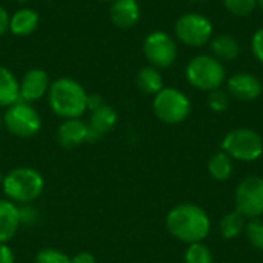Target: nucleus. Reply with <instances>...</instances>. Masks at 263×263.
Returning a JSON list of instances; mask_svg holds the SVG:
<instances>
[{
	"mask_svg": "<svg viewBox=\"0 0 263 263\" xmlns=\"http://www.w3.org/2000/svg\"><path fill=\"white\" fill-rule=\"evenodd\" d=\"M88 92L86 89L71 77H60L54 80L48 91V103L51 111L66 119H82L88 111Z\"/></svg>",
	"mask_w": 263,
	"mask_h": 263,
	"instance_id": "2",
	"label": "nucleus"
},
{
	"mask_svg": "<svg viewBox=\"0 0 263 263\" xmlns=\"http://www.w3.org/2000/svg\"><path fill=\"white\" fill-rule=\"evenodd\" d=\"M185 263H213V253L202 242L191 243L185 253Z\"/></svg>",
	"mask_w": 263,
	"mask_h": 263,
	"instance_id": "24",
	"label": "nucleus"
},
{
	"mask_svg": "<svg viewBox=\"0 0 263 263\" xmlns=\"http://www.w3.org/2000/svg\"><path fill=\"white\" fill-rule=\"evenodd\" d=\"M188 2H203V0H188Z\"/></svg>",
	"mask_w": 263,
	"mask_h": 263,
	"instance_id": "37",
	"label": "nucleus"
},
{
	"mask_svg": "<svg viewBox=\"0 0 263 263\" xmlns=\"http://www.w3.org/2000/svg\"><path fill=\"white\" fill-rule=\"evenodd\" d=\"M105 102L102 100V97L100 96H97V94H91V96H88V111H92V109H96V108H99L100 105H103Z\"/></svg>",
	"mask_w": 263,
	"mask_h": 263,
	"instance_id": "32",
	"label": "nucleus"
},
{
	"mask_svg": "<svg viewBox=\"0 0 263 263\" xmlns=\"http://www.w3.org/2000/svg\"><path fill=\"white\" fill-rule=\"evenodd\" d=\"M8 26H9V14L6 8L0 5V35H3L8 31Z\"/></svg>",
	"mask_w": 263,
	"mask_h": 263,
	"instance_id": "31",
	"label": "nucleus"
},
{
	"mask_svg": "<svg viewBox=\"0 0 263 263\" xmlns=\"http://www.w3.org/2000/svg\"><path fill=\"white\" fill-rule=\"evenodd\" d=\"M51 79L48 72L42 68H31L28 69L23 77L18 80L20 86V100L26 103L37 102L48 96L49 86H51Z\"/></svg>",
	"mask_w": 263,
	"mask_h": 263,
	"instance_id": "11",
	"label": "nucleus"
},
{
	"mask_svg": "<svg viewBox=\"0 0 263 263\" xmlns=\"http://www.w3.org/2000/svg\"><path fill=\"white\" fill-rule=\"evenodd\" d=\"M0 263H15V256L9 243H0Z\"/></svg>",
	"mask_w": 263,
	"mask_h": 263,
	"instance_id": "30",
	"label": "nucleus"
},
{
	"mask_svg": "<svg viewBox=\"0 0 263 263\" xmlns=\"http://www.w3.org/2000/svg\"><path fill=\"white\" fill-rule=\"evenodd\" d=\"M34 263H71V257L57 248H42L35 254Z\"/></svg>",
	"mask_w": 263,
	"mask_h": 263,
	"instance_id": "25",
	"label": "nucleus"
},
{
	"mask_svg": "<svg viewBox=\"0 0 263 263\" xmlns=\"http://www.w3.org/2000/svg\"><path fill=\"white\" fill-rule=\"evenodd\" d=\"M117 122H119V114L112 106L103 103L99 108L92 109L89 120H88V126L91 131V140H96V139L111 133L116 128Z\"/></svg>",
	"mask_w": 263,
	"mask_h": 263,
	"instance_id": "16",
	"label": "nucleus"
},
{
	"mask_svg": "<svg viewBox=\"0 0 263 263\" xmlns=\"http://www.w3.org/2000/svg\"><path fill=\"white\" fill-rule=\"evenodd\" d=\"M208 173L217 182H225L233 174V159L223 153H214L208 160Z\"/></svg>",
	"mask_w": 263,
	"mask_h": 263,
	"instance_id": "21",
	"label": "nucleus"
},
{
	"mask_svg": "<svg viewBox=\"0 0 263 263\" xmlns=\"http://www.w3.org/2000/svg\"><path fill=\"white\" fill-rule=\"evenodd\" d=\"M220 148L231 159L240 162H256L263 156V139L254 129L236 128L223 137Z\"/></svg>",
	"mask_w": 263,
	"mask_h": 263,
	"instance_id": "6",
	"label": "nucleus"
},
{
	"mask_svg": "<svg viewBox=\"0 0 263 263\" xmlns=\"http://www.w3.org/2000/svg\"><path fill=\"white\" fill-rule=\"evenodd\" d=\"M165 227L174 239L191 245L208 237L211 222L203 208L193 203H180L168 211Z\"/></svg>",
	"mask_w": 263,
	"mask_h": 263,
	"instance_id": "1",
	"label": "nucleus"
},
{
	"mask_svg": "<svg viewBox=\"0 0 263 263\" xmlns=\"http://www.w3.org/2000/svg\"><path fill=\"white\" fill-rule=\"evenodd\" d=\"M57 143L63 148H77L91 140V131L88 122L82 119H66L63 120L55 133Z\"/></svg>",
	"mask_w": 263,
	"mask_h": 263,
	"instance_id": "13",
	"label": "nucleus"
},
{
	"mask_svg": "<svg viewBox=\"0 0 263 263\" xmlns=\"http://www.w3.org/2000/svg\"><path fill=\"white\" fill-rule=\"evenodd\" d=\"M140 5L137 0H112L109 8V18L114 26L129 29L140 20Z\"/></svg>",
	"mask_w": 263,
	"mask_h": 263,
	"instance_id": "15",
	"label": "nucleus"
},
{
	"mask_svg": "<svg viewBox=\"0 0 263 263\" xmlns=\"http://www.w3.org/2000/svg\"><path fill=\"white\" fill-rule=\"evenodd\" d=\"M2 190L8 200L20 205L35 202L45 191V177L31 166H17L3 176Z\"/></svg>",
	"mask_w": 263,
	"mask_h": 263,
	"instance_id": "3",
	"label": "nucleus"
},
{
	"mask_svg": "<svg viewBox=\"0 0 263 263\" xmlns=\"http://www.w3.org/2000/svg\"><path fill=\"white\" fill-rule=\"evenodd\" d=\"M251 51H253L254 57L260 63H263V26L259 28L251 37Z\"/></svg>",
	"mask_w": 263,
	"mask_h": 263,
	"instance_id": "28",
	"label": "nucleus"
},
{
	"mask_svg": "<svg viewBox=\"0 0 263 263\" xmlns=\"http://www.w3.org/2000/svg\"><path fill=\"white\" fill-rule=\"evenodd\" d=\"M208 45H210L211 55H214L220 62H233L242 52L240 43L237 42L236 37H233L230 34L213 35V39L210 40Z\"/></svg>",
	"mask_w": 263,
	"mask_h": 263,
	"instance_id": "18",
	"label": "nucleus"
},
{
	"mask_svg": "<svg viewBox=\"0 0 263 263\" xmlns=\"http://www.w3.org/2000/svg\"><path fill=\"white\" fill-rule=\"evenodd\" d=\"M245 234H247V239L248 242L263 251V220L262 219H251L250 223H247L245 227Z\"/></svg>",
	"mask_w": 263,
	"mask_h": 263,
	"instance_id": "26",
	"label": "nucleus"
},
{
	"mask_svg": "<svg viewBox=\"0 0 263 263\" xmlns=\"http://www.w3.org/2000/svg\"><path fill=\"white\" fill-rule=\"evenodd\" d=\"M100 2H109V3H111L112 0H100Z\"/></svg>",
	"mask_w": 263,
	"mask_h": 263,
	"instance_id": "38",
	"label": "nucleus"
},
{
	"mask_svg": "<svg viewBox=\"0 0 263 263\" xmlns=\"http://www.w3.org/2000/svg\"><path fill=\"white\" fill-rule=\"evenodd\" d=\"M3 176H5V174H3V173L0 171V186H2V182H3Z\"/></svg>",
	"mask_w": 263,
	"mask_h": 263,
	"instance_id": "34",
	"label": "nucleus"
},
{
	"mask_svg": "<svg viewBox=\"0 0 263 263\" xmlns=\"http://www.w3.org/2000/svg\"><path fill=\"white\" fill-rule=\"evenodd\" d=\"M3 126V120H2V116H0V128Z\"/></svg>",
	"mask_w": 263,
	"mask_h": 263,
	"instance_id": "36",
	"label": "nucleus"
},
{
	"mask_svg": "<svg viewBox=\"0 0 263 263\" xmlns=\"http://www.w3.org/2000/svg\"><path fill=\"white\" fill-rule=\"evenodd\" d=\"M227 91L240 102H253L263 92L262 82L250 72H237L227 79Z\"/></svg>",
	"mask_w": 263,
	"mask_h": 263,
	"instance_id": "12",
	"label": "nucleus"
},
{
	"mask_svg": "<svg viewBox=\"0 0 263 263\" xmlns=\"http://www.w3.org/2000/svg\"><path fill=\"white\" fill-rule=\"evenodd\" d=\"M185 77L193 88L211 92L227 82V71L223 63L214 55L199 54L186 63Z\"/></svg>",
	"mask_w": 263,
	"mask_h": 263,
	"instance_id": "4",
	"label": "nucleus"
},
{
	"mask_svg": "<svg viewBox=\"0 0 263 263\" xmlns=\"http://www.w3.org/2000/svg\"><path fill=\"white\" fill-rule=\"evenodd\" d=\"M2 120L6 131L20 139L34 137L42 129V117L39 111L32 106V103H26L23 100H18L6 108Z\"/></svg>",
	"mask_w": 263,
	"mask_h": 263,
	"instance_id": "7",
	"label": "nucleus"
},
{
	"mask_svg": "<svg viewBox=\"0 0 263 263\" xmlns=\"http://www.w3.org/2000/svg\"><path fill=\"white\" fill-rule=\"evenodd\" d=\"M136 85L137 88L149 96H156L159 91H162L163 86V76L160 72V69L148 65L139 69L137 76H136Z\"/></svg>",
	"mask_w": 263,
	"mask_h": 263,
	"instance_id": "20",
	"label": "nucleus"
},
{
	"mask_svg": "<svg viewBox=\"0 0 263 263\" xmlns=\"http://www.w3.org/2000/svg\"><path fill=\"white\" fill-rule=\"evenodd\" d=\"M22 223V208L8 199H0V243H9Z\"/></svg>",
	"mask_w": 263,
	"mask_h": 263,
	"instance_id": "14",
	"label": "nucleus"
},
{
	"mask_svg": "<svg viewBox=\"0 0 263 263\" xmlns=\"http://www.w3.org/2000/svg\"><path fill=\"white\" fill-rule=\"evenodd\" d=\"M257 6L263 11V0H257Z\"/></svg>",
	"mask_w": 263,
	"mask_h": 263,
	"instance_id": "33",
	"label": "nucleus"
},
{
	"mask_svg": "<svg viewBox=\"0 0 263 263\" xmlns=\"http://www.w3.org/2000/svg\"><path fill=\"white\" fill-rule=\"evenodd\" d=\"M142 49L148 63L157 69H165L173 66L179 55V49L174 37L165 31L149 32L143 40Z\"/></svg>",
	"mask_w": 263,
	"mask_h": 263,
	"instance_id": "9",
	"label": "nucleus"
},
{
	"mask_svg": "<svg viewBox=\"0 0 263 263\" xmlns=\"http://www.w3.org/2000/svg\"><path fill=\"white\" fill-rule=\"evenodd\" d=\"M18 3H28V2H31V0H17Z\"/></svg>",
	"mask_w": 263,
	"mask_h": 263,
	"instance_id": "35",
	"label": "nucleus"
},
{
	"mask_svg": "<svg viewBox=\"0 0 263 263\" xmlns=\"http://www.w3.org/2000/svg\"><path fill=\"white\" fill-rule=\"evenodd\" d=\"M236 211L248 219H260L263 216V177L248 176L236 188Z\"/></svg>",
	"mask_w": 263,
	"mask_h": 263,
	"instance_id": "10",
	"label": "nucleus"
},
{
	"mask_svg": "<svg viewBox=\"0 0 263 263\" xmlns=\"http://www.w3.org/2000/svg\"><path fill=\"white\" fill-rule=\"evenodd\" d=\"M154 116L166 125H179L191 114L190 97L177 88H163L153 100Z\"/></svg>",
	"mask_w": 263,
	"mask_h": 263,
	"instance_id": "5",
	"label": "nucleus"
},
{
	"mask_svg": "<svg viewBox=\"0 0 263 263\" xmlns=\"http://www.w3.org/2000/svg\"><path fill=\"white\" fill-rule=\"evenodd\" d=\"M208 106L213 112H223L230 106V94L223 89H214L208 94Z\"/></svg>",
	"mask_w": 263,
	"mask_h": 263,
	"instance_id": "27",
	"label": "nucleus"
},
{
	"mask_svg": "<svg viewBox=\"0 0 263 263\" xmlns=\"http://www.w3.org/2000/svg\"><path fill=\"white\" fill-rule=\"evenodd\" d=\"M245 217L237 213L236 210L225 214L219 223V230H220V234L223 239L227 240H234L237 239L243 231H245Z\"/></svg>",
	"mask_w": 263,
	"mask_h": 263,
	"instance_id": "22",
	"label": "nucleus"
},
{
	"mask_svg": "<svg viewBox=\"0 0 263 263\" xmlns=\"http://www.w3.org/2000/svg\"><path fill=\"white\" fill-rule=\"evenodd\" d=\"M71 263H97V259L91 251H79L71 257Z\"/></svg>",
	"mask_w": 263,
	"mask_h": 263,
	"instance_id": "29",
	"label": "nucleus"
},
{
	"mask_svg": "<svg viewBox=\"0 0 263 263\" xmlns=\"http://www.w3.org/2000/svg\"><path fill=\"white\" fill-rule=\"evenodd\" d=\"M20 100V86L17 77L6 66H0V108H9Z\"/></svg>",
	"mask_w": 263,
	"mask_h": 263,
	"instance_id": "19",
	"label": "nucleus"
},
{
	"mask_svg": "<svg viewBox=\"0 0 263 263\" xmlns=\"http://www.w3.org/2000/svg\"><path fill=\"white\" fill-rule=\"evenodd\" d=\"M174 35L180 43L190 48H200L213 39L214 26L206 15L199 12H186L176 20Z\"/></svg>",
	"mask_w": 263,
	"mask_h": 263,
	"instance_id": "8",
	"label": "nucleus"
},
{
	"mask_svg": "<svg viewBox=\"0 0 263 263\" xmlns=\"http://www.w3.org/2000/svg\"><path fill=\"white\" fill-rule=\"evenodd\" d=\"M225 9L236 17H248L257 8V0H222Z\"/></svg>",
	"mask_w": 263,
	"mask_h": 263,
	"instance_id": "23",
	"label": "nucleus"
},
{
	"mask_svg": "<svg viewBox=\"0 0 263 263\" xmlns=\"http://www.w3.org/2000/svg\"><path fill=\"white\" fill-rule=\"evenodd\" d=\"M39 23H40V17L37 11L23 6L9 15L8 31L15 37H28L39 28Z\"/></svg>",
	"mask_w": 263,
	"mask_h": 263,
	"instance_id": "17",
	"label": "nucleus"
}]
</instances>
